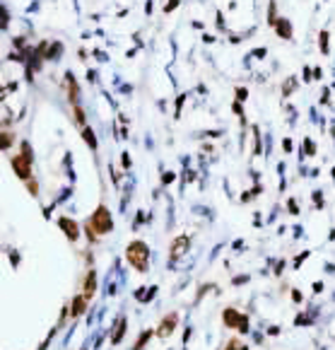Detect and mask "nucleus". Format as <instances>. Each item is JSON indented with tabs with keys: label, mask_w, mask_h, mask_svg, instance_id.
<instances>
[{
	"label": "nucleus",
	"mask_w": 335,
	"mask_h": 350,
	"mask_svg": "<svg viewBox=\"0 0 335 350\" xmlns=\"http://www.w3.org/2000/svg\"><path fill=\"white\" fill-rule=\"evenodd\" d=\"M128 261L133 263V268H138V270H147V259H150V249H147V244L145 242H133V244H128Z\"/></svg>",
	"instance_id": "obj_1"
},
{
	"label": "nucleus",
	"mask_w": 335,
	"mask_h": 350,
	"mask_svg": "<svg viewBox=\"0 0 335 350\" xmlns=\"http://www.w3.org/2000/svg\"><path fill=\"white\" fill-rule=\"evenodd\" d=\"M92 227H94V232L99 234H106L113 230V220H111V213L104 208V205H99L97 210H94V217H92Z\"/></svg>",
	"instance_id": "obj_2"
},
{
	"label": "nucleus",
	"mask_w": 335,
	"mask_h": 350,
	"mask_svg": "<svg viewBox=\"0 0 335 350\" xmlns=\"http://www.w3.org/2000/svg\"><path fill=\"white\" fill-rule=\"evenodd\" d=\"M12 167L20 179H29L31 176V152H29V145L22 147V155H15L12 157Z\"/></svg>",
	"instance_id": "obj_3"
},
{
	"label": "nucleus",
	"mask_w": 335,
	"mask_h": 350,
	"mask_svg": "<svg viewBox=\"0 0 335 350\" xmlns=\"http://www.w3.org/2000/svg\"><path fill=\"white\" fill-rule=\"evenodd\" d=\"M224 321H227L229 326H234V328H241V331H246V317L236 314L234 309H227V312H224Z\"/></svg>",
	"instance_id": "obj_4"
},
{
	"label": "nucleus",
	"mask_w": 335,
	"mask_h": 350,
	"mask_svg": "<svg viewBox=\"0 0 335 350\" xmlns=\"http://www.w3.org/2000/svg\"><path fill=\"white\" fill-rule=\"evenodd\" d=\"M58 225L63 227V232L68 234V239H73V242H75V239L80 237V230H77V225H75L73 220H68V217H60V220H58Z\"/></svg>",
	"instance_id": "obj_5"
},
{
	"label": "nucleus",
	"mask_w": 335,
	"mask_h": 350,
	"mask_svg": "<svg viewBox=\"0 0 335 350\" xmlns=\"http://www.w3.org/2000/svg\"><path fill=\"white\" fill-rule=\"evenodd\" d=\"M188 244H191V239H188L186 234H183V237H179V239H176V242L171 244V256H174V259L183 256V251L188 249Z\"/></svg>",
	"instance_id": "obj_6"
},
{
	"label": "nucleus",
	"mask_w": 335,
	"mask_h": 350,
	"mask_svg": "<svg viewBox=\"0 0 335 350\" xmlns=\"http://www.w3.org/2000/svg\"><path fill=\"white\" fill-rule=\"evenodd\" d=\"M174 326H176V317H167V319H164V323H162V328H159L157 333H159L162 338H167L169 333L174 331Z\"/></svg>",
	"instance_id": "obj_7"
},
{
	"label": "nucleus",
	"mask_w": 335,
	"mask_h": 350,
	"mask_svg": "<svg viewBox=\"0 0 335 350\" xmlns=\"http://www.w3.org/2000/svg\"><path fill=\"white\" fill-rule=\"evenodd\" d=\"M94 288H97V278H94V273H87V280H84V297L87 299L94 295Z\"/></svg>",
	"instance_id": "obj_8"
},
{
	"label": "nucleus",
	"mask_w": 335,
	"mask_h": 350,
	"mask_svg": "<svg viewBox=\"0 0 335 350\" xmlns=\"http://www.w3.org/2000/svg\"><path fill=\"white\" fill-rule=\"evenodd\" d=\"M275 25H278V31H280V36H287V39L292 36V27H289V25H287L284 20H278Z\"/></svg>",
	"instance_id": "obj_9"
},
{
	"label": "nucleus",
	"mask_w": 335,
	"mask_h": 350,
	"mask_svg": "<svg viewBox=\"0 0 335 350\" xmlns=\"http://www.w3.org/2000/svg\"><path fill=\"white\" fill-rule=\"evenodd\" d=\"M84 302H87V297H77V299L73 302V314H75V317H77V314H82Z\"/></svg>",
	"instance_id": "obj_10"
},
{
	"label": "nucleus",
	"mask_w": 335,
	"mask_h": 350,
	"mask_svg": "<svg viewBox=\"0 0 335 350\" xmlns=\"http://www.w3.org/2000/svg\"><path fill=\"white\" fill-rule=\"evenodd\" d=\"M82 135H84V140H87V145H89V147H97V138H94V133H92L89 128H84Z\"/></svg>",
	"instance_id": "obj_11"
},
{
	"label": "nucleus",
	"mask_w": 335,
	"mask_h": 350,
	"mask_svg": "<svg viewBox=\"0 0 335 350\" xmlns=\"http://www.w3.org/2000/svg\"><path fill=\"white\" fill-rule=\"evenodd\" d=\"M75 121H77V123H84V114H82V109H80L77 104H75Z\"/></svg>",
	"instance_id": "obj_12"
},
{
	"label": "nucleus",
	"mask_w": 335,
	"mask_h": 350,
	"mask_svg": "<svg viewBox=\"0 0 335 350\" xmlns=\"http://www.w3.org/2000/svg\"><path fill=\"white\" fill-rule=\"evenodd\" d=\"M10 138H12L10 133H2V147H7V145H10Z\"/></svg>",
	"instance_id": "obj_13"
}]
</instances>
